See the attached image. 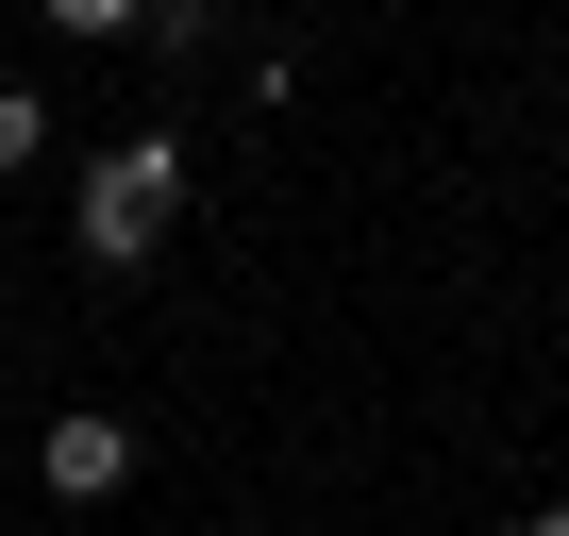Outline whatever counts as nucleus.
Segmentation results:
<instances>
[{"instance_id": "39448f33", "label": "nucleus", "mask_w": 569, "mask_h": 536, "mask_svg": "<svg viewBox=\"0 0 569 536\" xmlns=\"http://www.w3.org/2000/svg\"><path fill=\"white\" fill-rule=\"evenodd\" d=\"M519 536H569V503H536V519H519Z\"/></svg>"}, {"instance_id": "f257e3e1", "label": "nucleus", "mask_w": 569, "mask_h": 536, "mask_svg": "<svg viewBox=\"0 0 569 536\" xmlns=\"http://www.w3.org/2000/svg\"><path fill=\"white\" fill-rule=\"evenodd\" d=\"M168 218H184V151H168V135H118V151L84 168V251H101V268H151Z\"/></svg>"}, {"instance_id": "f03ea898", "label": "nucleus", "mask_w": 569, "mask_h": 536, "mask_svg": "<svg viewBox=\"0 0 569 536\" xmlns=\"http://www.w3.org/2000/svg\"><path fill=\"white\" fill-rule=\"evenodd\" d=\"M34 469H51V486H68V503H101V486H118V469H134V419H101V403H68V419H51V453H34Z\"/></svg>"}, {"instance_id": "7ed1b4c3", "label": "nucleus", "mask_w": 569, "mask_h": 536, "mask_svg": "<svg viewBox=\"0 0 569 536\" xmlns=\"http://www.w3.org/2000/svg\"><path fill=\"white\" fill-rule=\"evenodd\" d=\"M51 34H151V0H51Z\"/></svg>"}, {"instance_id": "20e7f679", "label": "nucleus", "mask_w": 569, "mask_h": 536, "mask_svg": "<svg viewBox=\"0 0 569 536\" xmlns=\"http://www.w3.org/2000/svg\"><path fill=\"white\" fill-rule=\"evenodd\" d=\"M34 135H51V118H34V101H0V168H34Z\"/></svg>"}]
</instances>
